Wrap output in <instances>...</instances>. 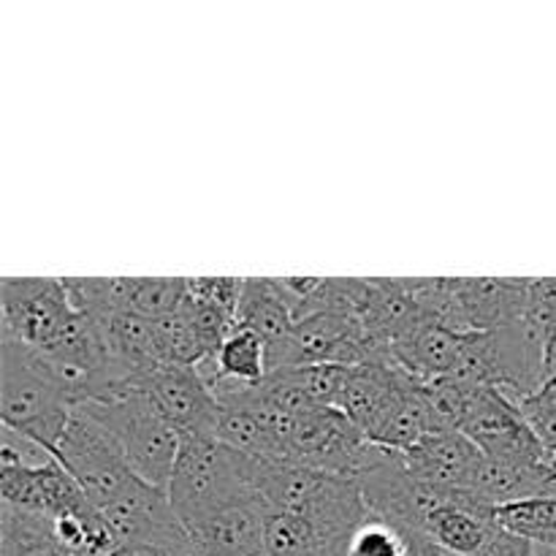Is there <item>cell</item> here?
<instances>
[{
    "label": "cell",
    "mask_w": 556,
    "mask_h": 556,
    "mask_svg": "<svg viewBox=\"0 0 556 556\" xmlns=\"http://www.w3.org/2000/svg\"><path fill=\"white\" fill-rule=\"evenodd\" d=\"M76 402L60 383L54 369L16 342L0 334V421L3 427L36 440L54 456L60 438L68 427Z\"/></svg>",
    "instance_id": "1"
},
{
    "label": "cell",
    "mask_w": 556,
    "mask_h": 556,
    "mask_svg": "<svg viewBox=\"0 0 556 556\" xmlns=\"http://www.w3.org/2000/svg\"><path fill=\"white\" fill-rule=\"evenodd\" d=\"M261 470L264 462L239 454L217 438H182L168 500L188 530L228 505L258 497Z\"/></svg>",
    "instance_id": "2"
},
{
    "label": "cell",
    "mask_w": 556,
    "mask_h": 556,
    "mask_svg": "<svg viewBox=\"0 0 556 556\" xmlns=\"http://www.w3.org/2000/svg\"><path fill=\"white\" fill-rule=\"evenodd\" d=\"M79 410L90 413L98 424H103L117 438L119 448H123L125 459L134 467L136 476L168 492L179 451H182V434L152 405L139 380L125 383L123 389L112 391L103 400L85 402V405H79Z\"/></svg>",
    "instance_id": "3"
},
{
    "label": "cell",
    "mask_w": 556,
    "mask_h": 556,
    "mask_svg": "<svg viewBox=\"0 0 556 556\" xmlns=\"http://www.w3.org/2000/svg\"><path fill=\"white\" fill-rule=\"evenodd\" d=\"M81 326V315L71 304L58 277H5L0 282V334L54 356Z\"/></svg>",
    "instance_id": "4"
},
{
    "label": "cell",
    "mask_w": 556,
    "mask_h": 556,
    "mask_svg": "<svg viewBox=\"0 0 556 556\" xmlns=\"http://www.w3.org/2000/svg\"><path fill=\"white\" fill-rule=\"evenodd\" d=\"M54 459L79 483L81 492L98 510L112 505L119 494L128 492L139 481L134 467L125 459L117 438L79 407L74 410L63 438H60Z\"/></svg>",
    "instance_id": "5"
},
{
    "label": "cell",
    "mask_w": 556,
    "mask_h": 556,
    "mask_svg": "<svg viewBox=\"0 0 556 556\" xmlns=\"http://www.w3.org/2000/svg\"><path fill=\"white\" fill-rule=\"evenodd\" d=\"M476 443L483 456L516 465H543L552 462L548 451L532 432L519 405L500 389H478L470 402L465 424L459 429Z\"/></svg>",
    "instance_id": "6"
},
{
    "label": "cell",
    "mask_w": 556,
    "mask_h": 556,
    "mask_svg": "<svg viewBox=\"0 0 556 556\" xmlns=\"http://www.w3.org/2000/svg\"><path fill=\"white\" fill-rule=\"evenodd\" d=\"M369 440L345 413L331 407H313L296 416L288 440V465L353 478Z\"/></svg>",
    "instance_id": "7"
},
{
    "label": "cell",
    "mask_w": 556,
    "mask_h": 556,
    "mask_svg": "<svg viewBox=\"0 0 556 556\" xmlns=\"http://www.w3.org/2000/svg\"><path fill=\"white\" fill-rule=\"evenodd\" d=\"M106 525L112 527L119 546H155L190 552L188 530L179 521L168 492L147 481H136L128 492L119 494L112 505L101 510ZM195 552V548H193Z\"/></svg>",
    "instance_id": "8"
},
{
    "label": "cell",
    "mask_w": 556,
    "mask_h": 556,
    "mask_svg": "<svg viewBox=\"0 0 556 556\" xmlns=\"http://www.w3.org/2000/svg\"><path fill=\"white\" fill-rule=\"evenodd\" d=\"M139 383L182 438H217L220 405L199 369L163 364L139 378Z\"/></svg>",
    "instance_id": "9"
},
{
    "label": "cell",
    "mask_w": 556,
    "mask_h": 556,
    "mask_svg": "<svg viewBox=\"0 0 556 556\" xmlns=\"http://www.w3.org/2000/svg\"><path fill=\"white\" fill-rule=\"evenodd\" d=\"M0 503L49 521L96 508L58 459L36 470H0Z\"/></svg>",
    "instance_id": "10"
},
{
    "label": "cell",
    "mask_w": 556,
    "mask_h": 556,
    "mask_svg": "<svg viewBox=\"0 0 556 556\" xmlns=\"http://www.w3.org/2000/svg\"><path fill=\"white\" fill-rule=\"evenodd\" d=\"M421 532L454 556H476L497 532L494 508L478 503L470 492H440L424 514Z\"/></svg>",
    "instance_id": "11"
},
{
    "label": "cell",
    "mask_w": 556,
    "mask_h": 556,
    "mask_svg": "<svg viewBox=\"0 0 556 556\" xmlns=\"http://www.w3.org/2000/svg\"><path fill=\"white\" fill-rule=\"evenodd\" d=\"M264 516L261 497L242 500L188 527L190 543L199 556H266Z\"/></svg>",
    "instance_id": "12"
},
{
    "label": "cell",
    "mask_w": 556,
    "mask_h": 556,
    "mask_svg": "<svg viewBox=\"0 0 556 556\" xmlns=\"http://www.w3.org/2000/svg\"><path fill=\"white\" fill-rule=\"evenodd\" d=\"M481 456L476 443L456 429H440L424 438L416 448L405 451L413 476L443 492H467Z\"/></svg>",
    "instance_id": "13"
},
{
    "label": "cell",
    "mask_w": 556,
    "mask_h": 556,
    "mask_svg": "<svg viewBox=\"0 0 556 556\" xmlns=\"http://www.w3.org/2000/svg\"><path fill=\"white\" fill-rule=\"evenodd\" d=\"M472 337L476 334H465V331H454L443 324H434V320H424L410 334L391 345V356L413 378L429 383V380L451 378L459 369Z\"/></svg>",
    "instance_id": "14"
},
{
    "label": "cell",
    "mask_w": 556,
    "mask_h": 556,
    "mask_svg": "<svg viewBox=\"0 0 556 556\" xmlns=\"http://www.w3.org/2000/svg\"><path fill=\"white\" fill-rule=\"evenodd\" d=\"M467 492L486 508L525 503V500L556 497V476L552 462L543 465H516L481 456Z\"/></svg>",
    "instance_id": "15"
},
{
    "label": "cell",
    "mask_w": 556,
    "mask_h": 556,
    "mask_svg": "<svg viewBox=\"0 0 556 556\" xmlns=\"http://www.w3.org/2000/svg\"><path fill=\"white\" fill-rule=\"evenodd\" d=\"M293 326H296V318H293L286 299L277 293L271 277H244L237 309V329L255 331L266 342L269 372L277 358H280V353L286 351Z\"/></svg>",
    "instance_id": "16"
},
{
    "label": "cell",
    "mask_w": 556,
    "mask_h": 556,
    "mask_svg": "<svg viewBox=\"0 0 556 556\" xmlns=\"http://www.w3.org/2000/svg\"><path fill=\"white\" fill-rule=\"evenodd\" d=\"M201 378L210 383H237V386H255L269 375V351L266 342L255 331L237 329L231 331L220 351L204 364L195 367Z\"/></svg>",
    "instance_id": "17"
},
{
    "label": "cell",
    "mask_w": 556,
    "mask_h": 556,
    "mask_svg": "<svg viewBox=\"0 0 556 556\" xmlns=\"http://www.w3.org/2000/svg\"><path fill=\"white\" fill-rule=\"evenodd\" d=\"M494 525L497 530L527 541L538 552L556 554V497L500 505L494 508Z\"/></svg>",
    "instance_id": "18"
},
{
    "label": "cell",
    "mask_w": 556,
    "mask_h": 556,
    "mask_svg": "<svg viewBox=\"0 0 556 556\" xmlns=\"http://www.w3.org/2000/svg\"><path fill=\"white\" fill-rule=\"evenodd\" d=\"M188 299V277H134L130 313L141 318H166Z\"/></svg>",
    "instance_id": "19"
},
{
    "label": "cell",
    "mask_w": 556,
    "mask_h": 556,
    "mask_svg": "<svg viewBox=\"0 0 556 556\" xmlns=\"http://www.w3.org/2000/svg\"><path fill=\"white\" fill-rule=\"evenodd\" d=\"M410 535L413 532L367 514V519L348 535L342 556H410Z\"/></svg>",
    "instance_id": "20"
},
{
    "label": "cell",
    "mask_w": 556,
    "mask_h": 556,
    "mask_svg": "<svg viewBox=\"0 0 556 556\" xmlns=\"http://www.w3.org/2000/svg\"><path fill=\"white\" fill-rule=\"evenodd\" d=\"M521 416L527 418V424L532 427V432L538 434V440L543 443V448L548 451V456H556V380L543 383L535 394L525 396V400H516Z\"/></svg>",
    "instance_id": "21"
},
{
    "label": "cell",
    "mask_w": 556,
    "mask_h": 556,
    "mask_svg": "<svg viewBox=\"0 0 556 556\" xmlns=\"http://www.w3.org/2000/svg\"><path fill=\"white\" fill-rule=\"evenodd\" d=\"M52 459L54 456L36 440L9 427H0V470H36Z\"/></svg>",
    "instance_id": "22"
},
{
    "label": "cell",
    "mask_w": 556,
    "mask_h": 556,
    "mask_svg": "<svg viewBox=\"0 0 556 556\" xmlns=\"http://www.w3.org/2000/svg\"><path fill=\"white\" fill-rule=\"evenodd\" d=\"M244 277H188V293L237 318Z\"/></svg>",
    "instance_id": "23"
},
{
    "label": "cell",
    "mask_w": 556,
    "mask_h": 556,
    "mask_svg": "<svg viewBox=\"0 0 556 556\" xmlns=\"http://www.w3.org/2000/svg\"><path fill=\"white\" fill-rule=\"evenodd\" d=\"M476 556H535V548L527 541H521V538L497 530L492 535V541H489Z\"/></svg>",
    "instance_id": "24"
},
{
    "label": "cell",
    "mask_w": 556,
    "mask_h": 556,
    "mask_svg": "<svg viewBox=\"0 0 556 556\" xmlns=\"http://www.w3.org/2000/svg\"><path fill=\"white\" fill-rule=\"evenodd\" d=\"M112 556H199L190 548V552H179V548H155V546H125Z\"/></svg>",
    "instance_id": "25"
},
{
    "label": "cell",
    "mask_w": 556,
    "mask_h": 556,
    "mask_svg": "<svg viewBox=\"0 0 556 556\" xmlns=\"http://www.w3.org/2000/svg\"><path fill=\"white\" fill-rule=\"evenodd\" d=\"M410 556H454L448 552H443L440 546H434L424 532H413L410 535Z\"/></svg>",
    "instance_id": "26"
},
{
    "label": "cell",
    "mask_w": 556,
    "mask_h": 556,
    "mask_svg": "<svg viewBox=\"0 0 556 556\" xmlns=\"http://www.w3.org/2000/svg\"><path fill=\"white\" fill-rule=\"evenodd\" d=\"M552 467H554V476H556V456L552 459Z\"/></svg>",
    "instance_id": "27"
}]
</instances>
